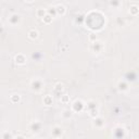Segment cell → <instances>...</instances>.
<instances>
[{
    "label": "cell",
    "instance_id": "cell-24",
    "mask_svg": "<svg viewBox=\"0 0 139 139\" xmlns=\"http://www.w3.org/2000/svg\"><path fill=\"white\" fill-rule=\"evenodd\" d=\"M13 139H25L23 136H17V137H15V138H13Z\"/></svg>",
    "mask_w": 139,
    "mask_h": 139
},
{
    "label": "cell",
    "instance_id": "cell-19",
    "mask_svg": "<svg viewBox=\"0 0 139 139\" xmlns=\"http://www.w3.org/2000/svg\"><path fill=\"white\" fill-rule=\"evenodd\" d=\"M129 12H131L133 15H137L138 13V7L135 4V6H132L131 7V10H129Z\"/></svg>",
    "mask_w": 139,
    "mask_h": 139
},
{
    "label": "cell",
    "instance_id": "cell-26",
    "mask_svg": "<svg viewBox=\"0 0 139 139\" xmlns=\"http://www.w3.org/2000/svg\"><path fill=\"white\" fill-rule=\"evenodd\" d=\"M33 139H36V138H33Z\"/></svg>",
    "mask_w": 139,
    "mask_h": 139
},
{
    "label": "cell",
    "instance_id": "cell-1",
    "mask_svg": "<svg viewBox=\"0 0 139 139\" xmlns=\"http://www.w3.org/2000/svg\"><path fill=\"white\" fill-rule=\"evenodd\" d=\"M84 108H85L84 102H83L82 100H76V101H74V103L72 106V112L73 111H75V112H82V111L84 110Z\"/></svg>",
    "mask_w": 139,
    "mask_h": 139
},
{
    "label": "cell",
    "instance_id": "cell-4",
    "mask_svg": "<svg viewBox=\"0 0 139 139\" xmlns=\"http://www.w3.org/2000/svg\"><path fill=\"white\" fill-rule=\"evenodd\" d=\"M14 61L16 64H18V65H23V64H25V62H26V57L22 53H18L15 55Z\"/></svg>",
    "mask_w": 139,
    "mask_h": 139
},
{
    "label": "cell",
    "instance_id": "cell-23",
    "mask_svg": "<svg viewBox=\"0 0 139 139\" xmlns=\"http://www.w3.org/2000/svg\"><path fill=\"white\" fill-rule=\"evenodd\" d=\"M63 90V85L62 84H57L55 85V87H54V91L55 92H61Z\"/></svg>",
    "mask_w": 139,
    "mask_h": 139
},
{
    "label": "cell",
    "instance_id": "cell-15",
    "mask_svg": "<svg viewBox=\"0 0 139 139\" xmlns=\"http://www.w3.org/2000/svg\"><path fill=\"white\" fill-rule=\"evenodd\" d=\"M52 16L51 15H49V14H46L44 17H42V22L45 23V24H50L51 22H52Z\"/></svg>",
    "mask_w": 139,
    "mask_h": 139
},
{
    "label": "cell",
    "instance_id": "cell-7",
    "mask_svg": "<svg viewBox=\"0 0 139 139\" xmlns=\"http://www.w3.org/2000/svg\"><path fill=\"white\" fill-rule=\"evenodd\" d=\"M54 8H55V12H57L58 14H61V15H63V14H65V12H66V8L64 7L63 4H61V3L57 4V6H55Z\"/></svg>",
    "mask_w": 139,
    "mask_h": 139
},
{
    "label": "cell",
    "instance_id": "cell-16",
    "mask_svg": "<svg viewBox=\"0 0 139 139\" xmlns=\"http://www.w3.org/2000/svg\"><path fill=\"white\" fill-rule=\"evenodd\" d=\"M1 139H13V136L10 132H3L1 135Z\"/></svg>",
    "mask_w": 139,
    "mask_h": 139
},
{
    "label": "cell",
    "instance_id": "cell-5",
    "mask_svg": "<svg viewBox=\"0 0 139 139\" xmlns=\"http://www.w3.org/2000/svg\"><path fill=\"white\" fill-rule=\"evenodd\" d=\"M32 88L35 90V91H39L41 88H42V82L39 80V79H34L32 82Z\"/></svg>",
    "mask_w": 139,
    "mask_h": 139
},
{
    "label": "cell",
    "instance_id": "cell-9",
    "mask_svg": "<svg viewBox=\"0 0 139 139\" xmlns=\"http://www.w3.org/2000/svg\"><path fill=\"white\" fill-rule=\"evenodd\" d=\"M44 103H45L46 106H51V104L53 103V99H52V97H51L50 95L45 96V97H44Z\"/></svg>",
    "mask_w": 139,
    "mask_h": 139
},
{
    "label": "cell",
    "instance_id": "cell-11",
    "mask_svg": "<svg viewBox=\"0 0 139 139\" xmlns=\"http://www.w3.org/2000/svg\"><path fill=\"white\" fill-rule=\"evenodd\" d=\"M10 101L12 103H17V102H20L21 101V96L20 95H17V94H14L10 97Z\"/></svg>",
    "mask_w": 139,
    "mask_h": 139
},
{
    "label": "cell",
    "instance_id": "cell-12",
    "mask_svg": "<svg viewBox=\"0 0 139 139\" xmlns=\"http://www.w3.org/2000/svg\"><path fill=\"white\" fill-rule=\"evenodd\" d=\"M62 116L64 118H71L72 117V110H63V112H62Z\"/></svg>",
    "mask_w": 139,
    "mask_h": 139
},
{
    "label": "cell",
    "instance_id": "cell-21",
    "mask_svg": "<svg viewBox=\"0 0 139 139\" xmlns=\"http://www.w3.org/2000/svg\"><path fill=\"white\" fill-rule=\"evenodd\" d=\"M96 102L95 101H92V100H90V101H88V103H87V108L89 109V110H92V109H96Z\"/></svg>",
    "mask_w": 139,
    "mask_h": 139
},
{
    "label": "cell",
    "instance_id": "cell-25",
    "mask_svg": "<svg viewBox=\"0 0 139 139\" xmlns=\"http://www.w3.org/2000/svg\"><path fill=\"white\" fill-rule=\"evenodd\" d=\"M55 139H60V138H55Z\"/></svg>",
    "mask_w": 139,
    "mask_h": 139
},
{
    "label": "cell",
    "instance_id": "cell-2",
    "mask_svg": "<svg viewBox=\"0 0 139 139\" xmlns=\"http://www.w3.org/2000/svg\"><path fill=\"white\" fill-rule=\"evenodd\" d=\"M102 48H103V45H102V42H101V41H97V40H95L94 42L91 44V50L94 51V52H96V53L101 52Z\"/></svg>",
    "mask_w": 139,
    "mask_h": 139
},
{
    "label": "cell",
    "instance_id": "cell-6",
    "mask_svg": "<svg viewBox=\"0 0 139 139\" xmlns=\"http://www.w3.org/2000/svg\"><path fill=\"white\" fill-rule=\"evenodd\" d=\"M62 134H63V129H62L60 126H54V127L52 128V135H53L55 138H59Z\"/></svg>",
    "mask_w": 139,
    "mask_h": 139
},
{
    "label": "cell",
    "instance_id": "cell-22",
    "mask_svg": "<svg viewBox=\"0 0 139 139\" xmlns=\"http://www.w3.org/2000/svg\"><path fill=\"white\" fill-rule=\"evenodd\" d=\"M40 126H41V124L40 123H38V122H35V123H33L32 124V127H33V131L35 132V131H37V129H39L40 128Z\"/></svg>",
    "mask_w": 139,
    "mask_h": 139
},
{
    "label": "cell",
    "instance_id": "cell-3",
    "mask_svg": "<svg viewBox=\"0 0 139 139\" xmlns=\"http://www.w3.org/2000/svg\"><path fill=\"white\" fill-rule=\"evenodd\" d=\"M21 21V15L17 14V13H13L10 15V17H9V22H10L12 25H16L17 23H20Z\"/></svg>",
    "mask_w": 139,
    "mask_h": 139
},
{
    "label": "cell",
    "instance_id": "cell-14",
    "mask_svg": "<svg viewBox=\"0 0 139 139\" xmlns=\"http://www.w3.org/2000/svg\"><path fill=\"white\" fill-rule=\"evenodd\" d=\"M46 14H47V11H46V9H38V10L36 11V15L38 17H44Z\"/></svg>",
    "mask_w": 139,
    "mask_h": 139
},
{
    "label": "cell",
    "instance_id": "cell-13",
    "mask_svg": "<svg viewBox=\"0 0 139 139\" xmlns=\"http://www.w3.org/2000/svg\"><path fill=\"white\" fill-rule=\"evenodd\" d=\"M28 37L31 39H36L37 37H38V32H37L36 30H31L28 32Z\"/></svg>",
    "mask_w": 139,
    "mask_h": 139
},
{
    "label": "cell",
    "instance_id": "cell-10",
    "mask_svg": "<svg viewBox=\"0 0 139 139\" xmlns=\"http://www.w3.org/2000/svg\"><path fill=\"white\" fill-rule=\"evenodd\" d=\"M117 87H118V89L121 90V91H125V90L128 89V85L126 84L124 80H121V82H119L118 84H117Z\"/></svg>",
    "mask_w": 139,
    "mask_h": 139
},
{
    "label": "cell",
    "instance_id": "cell-8",
    "mask_svg": "<svg viewBox=\"0 0 139 139\" xmlns=\"http://www.w3.org/2000/svg\"><path fill=\"white\" fill-rule=\"evenodd\" d=\"M103 124H104V122H103V118L102 117H100V116L95 117V119H94V125L96 127H102Z\"/></svg>",
    "mask_w": 139,
    "mask_h": 139
},
{
    "label": "cell",
    "instance_id": "cell-20",
    "mask_svg": "<svg viewBox=\"0 0 139 139\" xmlns=\"http://www.w3.org/2000/svg\"><path fill=\"white\" fill-rule=\"evenodd\" d=\"M47 14H49V15H51V16L53 17V15L57 14V12H55V8H54V7H50V8L48 9Z\"/></svg>",
    "mask_w": 139,
    "mask_h": 139
},
{
    "label": "cell",
    "instance_id": "cell-17",
    "mask_svg": "<svg viewBox=\"0 0 139 139\" xmlns=\"http://www.w3.org/2000/svg\"><path fill=\"white\" fill-rule=\"evenodd\" d=\"M60 101L62 103H69L70 102V96L69 95H62L60 98Z\"/></svg>",
    "mask_w": 139,
    "mask_h": 139
},
{
    "label": "cell",
    "instance_id": "cell-18",
    "mask_svg": "<svg viewBox=\"0 0 139 139\" xmlns=\"http://www.w3.org/2000/svg\"><path fill=\"white\" fill-rule=\"evenodd\" d=\"M98 113H99L98 109H92V110H89V115H90L91 117H94V118L98 116Z\"/></svg>",
    "mask_w": 139,
    "mask_h": 139
}]
</instances>
